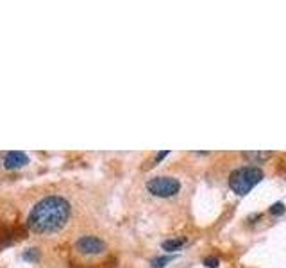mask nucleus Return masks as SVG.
Wrapping results in <instances>:
<instances>
[{"mask_svg":"<svg viewBox=\"0 0 286 268\" xmlns=\"http://www.w3.org/2000/svg\"><path fill=\"white\" fill-rule=\"evenodd\" d=\"M202 263L206 265V267H209V268H216V267H218V258H213V256H209V258L202 259Z\"/></svg>","mask_w":286,"mask_h":268,"instance_id":"obj_8","label":"nucleus"},{"mask_svg":"<svg viewBox=\"0 0 286 268\" xmlns=\"http://www.w3.org/2000/svg\"><path fill=\"white\" fill-rule=\"evenodd\" d=\"M174 259V256H163V258H156V259H152V267L154 268H163L166 263H170Z\"/></svg>","mask_w":286,"mask_h":268,"instance_id":"obj_7","label":"nucleus"},{"mask_svg":"<svg viewBox=\"0 0 286 268\" xmlns=\"http://www.w3.org/2000/svg\"><path fill=\"white\" fill-rule=\"evenodd\" d=\"M263 177H265V174L259 166H240V168L231 172L229 188L242 197V195H247L256 184L261 183Z\"/></svg>","mask_w":286,"mask_h":268,"instance_id":"obj_2","label":"nucleus"},{"mask_svg":"<svg viewBox=\"0 0 286 268\" xmlns=\"http://www.w3.org/2000/svg\"><path fill=\"white\" fill-rule=\"evenodd\" d=\"M75 249L79 250L81 254L97 256V254H102L104 250H106V243H104L100 238H97V236H82V238L77 240Z\"/></svg>","mask_w":286,"mask_h":268,"instance_id":"obj_4","label":"nucleus"},{"mask_svg":"<svg viewBox=\"0 0 286 268\" xmlns=\"http://www.w3.org/2000/svg\"><path fill=\"white\" fill-rule=\"evenodd\" d=\"M24 259H27V261H36L38 259V250L36 249L27 250V252L24 254Z\"/></svg>","mask_w":286,"mask_h":268,"instance_id":"obj_10","label":"nucleus"},{"mask_svg":"<svg viewBox=\"0 0 286 268\" xmlns=\"http://www.w3.org/2000/svg\"><path fill=\"white\" fill-rule=\"evenodd\" d=\"M186 243V238H177V240H166L163 241V250H168V252H172V250H179L183 245Z\"/></svg>","mask_w":286,"mask_h":268,"instance_id":"obj_6","label":"nucleus"},{"mask_svg":"<svg viewBox=\"0 0 286 268\" xmlns=\"http://www.w3.org/2000/svg\"><path fill=\"white\" fill-rule=\"evenodd\" d=\"M29 163V155L25 152H20V151H11L5 154L4 157V166L5 168H22Z\"/></svg>","mask_w":286,"mask_h":268,"instance_id":"obj_5","label":"nucleus"},{"mask_svg":"<svg viewBox=\"0 0 286 268\" xmlns=\"http://www.w3.org/2000/svg\"><path fill=\"white\" fill-rule=\"evenodd\" d=\"M147 191H149L152 197L172 198L181 191V181L172 177V175H156V177L149 179Z\"/></svg>","mask_w":286,"mask_h":268,"instance_id":"obj_3","label":"nucleus"},{"mask_svg":"<svg viewBox=\"0 0 286 268\" xmlns=\"http://www.w3.org/2000/svg\"><path fill=\"white\" fill-rule=\"evenodd\" d=\"M70 202L63 197L50 195V197H45L34 204L27 217V226L34 232L50 234V232L61 230L66 226V222L70 220Z\"/></svg>","mask_w":286,"mask_h":268,"instance_id":"obj_1","label":"nucleus"},{"mask_svg":"<svg viewBox=\"0 0 286 268\" xmlns=\"http://www.w3.org/2000/svg\"><path fill=\"white\" fill-rule=\"evenodd\" d=\"M270 213H274V215H283V213H285V204L283 202L274 204V206L270 207Z\"/></svg>","mask_w":286,"mask_h":268,"instance_id":"obj_9","label":"nucleus"}]
</instances>
